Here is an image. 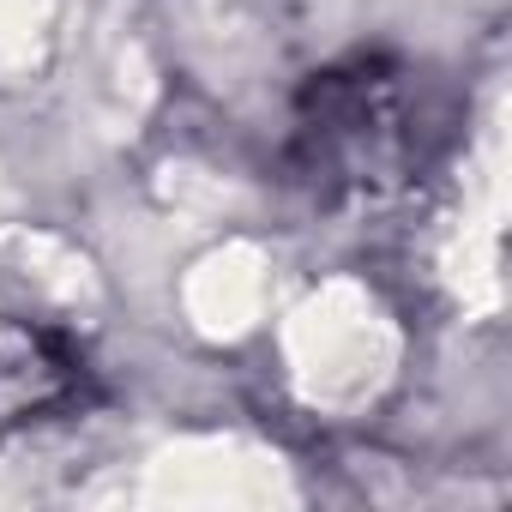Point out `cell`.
Instances as JSON below:
<instances>
[{"label": "cell", "instance_id": "obj_1", "mask_svg": "<svg viewBox=\"0 0 512 512\" xmlns=\"http://www.w3.org/2000/svg\"><path fill=\"white\" fill-rule=\"evenodd\" d=\"M79 392V362L49 332H13L0 338V422H25L31 410H49Z\"/></svg>", "mask_w": 512, "mask_h": 512}]
</instances>
